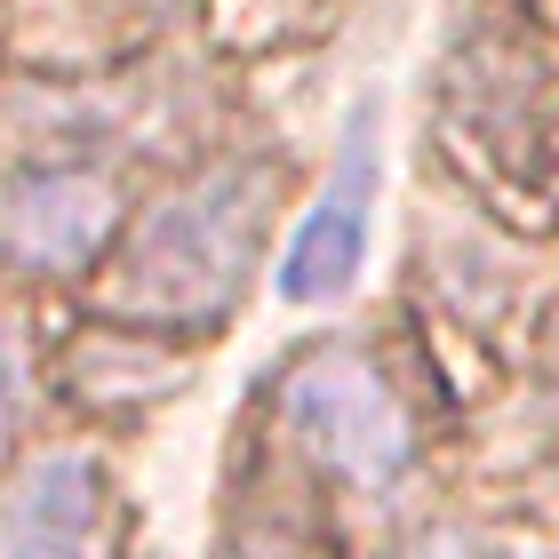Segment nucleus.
Instances as JSON below:
<instances>
[{
    "mask_svg": "<svg viewBox=\"0 0 559 559\" xmlns=\"http://www.w3.org/2000/svg\"><path fill=\"white\" fill-rule=\"evenodd\" d=\"M280 209V168L272 160H216L160 192L136 224L120 233L96 280V312L160 328V336H192L216 328L240 304V288L264 264V233Z\"/></svg>",
    "mask_w": 559,
    "mask_h": 559,
    "instance_id": "nucleus-1",
    "label": "nucleus"
},
{
    "mask_svg": "<svg viewBox=\"0 0 559 559\" xmlns=\"http://www.w3.org/2000/svg\"><path fill=\"white\" fill-rule=\"evenodd\" d=\"M280 431L352 496H392L416 472V416L368 344H312L280 376Z\"/></svg>",
    "mask_w": 559,
    "mask_h": 559,
    "instance_id": "nucleus-2",
    "label": "nucleus"
},
{
    "mask_svg": "<svg viewBox=\"0 0 559 559\" xmlns=\"http://www.w3.org/2000/svg\"><path fill=\"white\" fill-rule=\"evenodd\" d=\"M376 192H384V144H376V112H352L344 152L328 168L320 200L304 209L288 257H280V296L288 304H336L368 264L376 240Z\"/></svg>",
    "mask_w": 559,
    "mask_h": 559,
    "instance_id": "nucleus-3",
    "label": "nucleus"
},
{
    "mask_svg": "<svg viewBox=\"0 0 559 559\" xmlns=\"http://www.w3.org/2000/svg\"><path fill=\"white\" fill-rule=\"evenodd\" d=\"M120 233H129V216H120V185L105 168H81V160L16 176L9 209H0V248H9V264L48 272V280L105 264L120 248Z\"/></svg>",
    "mask_w": 559,
    "mask_h": 559,
    "instance_id": "nucleus-4",
    "label": "nucleus"
},
{
    "mask_svg": "<svg viewBox=\"0 0 559 559\" xmlns=\"http://www.w3.org/2000/svg\"><path fill=\"white\" fill-rule=\"evenodd\" d=\"M112 479L88 448H48L0 479V559H105Z\"/></svg>",
    "mask_w": 559,
    "mask_h": 559,
    "instance_id": "nucleus-5",
    "label": "nucleus"
},
{
    "mask_svg": "<svg viewBox=\"0 0 559 559\" xmlns=\"http://www.w3.org/2000/svg\"><path fill=\"white\" fill-rule=\"evenodd\" d=\"M33 328H24L16 304H0V472H9V455L24 440V424H33Z\"/></svg>",
    "mask_w": 559,
    "mask_h": 559,
    "instance_id": "nucleus-6",
    "label": "nucleus"
},
{
    "mask_svg": "<svg viewBox=\"0 0 559 559\" xmlns=\"http://www.w3.org/2000/svg\"><path fill=\"white\" fill-rule=\"evenodd\" d=\"M408 559H479V551H472L464 536H424V544H416Z\"/></svg>",
    "mask_w": 559,
    "mask_h": 559,
    "instance_id": "nucleus-7",
    "label": "nucleus"
},
{
    "mask_svg": "<svg viewBox=\"0 0 559 559\" xmlns=\"http://www.w3.org/2000/svg\"><path fill=\"white\" fill-rule=\"evenodd\" d=\"M536 559H544V551H536Z\"/></svg>",
    "mask_w": 559,
    "mask_h": 559,
    "instance_id": "nucleus-8",
    "label": "nucleus"
}]
</instances>
